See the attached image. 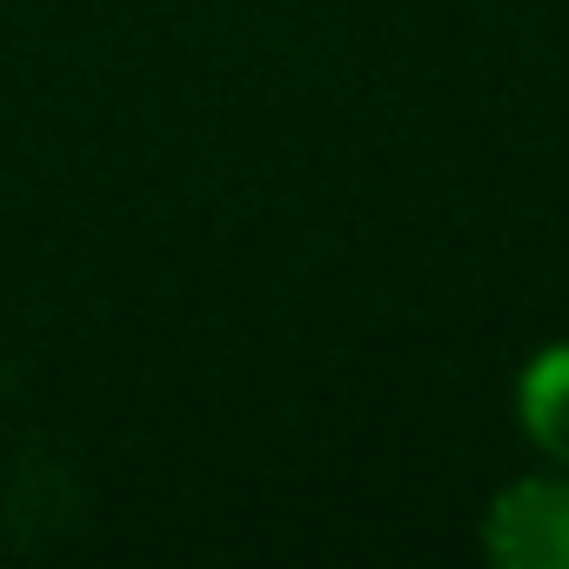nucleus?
I'll return each instance as SVG.
<instances>
[{
  "mask_svg": "<svg viewBox=\"0 0 569 569\" xmlns=\"http://www.w3.org/2000/svg\"><path fill=\"white\" fill-rule=\"evenodd\" d=\"M516 422L556 469H569V342H549L529 356L516 382Z\"/></svg>",
  "mask_w": 569,
  "mask_h": 569,
  "instance_id": "obj_2",
  "label": "nucleus"
},
{
  "mask_svg": "<svg viewBox=\"0 0 569 569\" xmlns=\"http://www.w3.org/2000/svg\"><path fill=\"white\" fill-rule=\"evenodd\" d=\"M482 549L502 569H569V469L509 482L482 516Z\"/></svg>",
  "mask_w": 569,
  "mask_h": 569,
  "instance_id": "obj_1",
  "label": "nucleus"
}]
</instances>
